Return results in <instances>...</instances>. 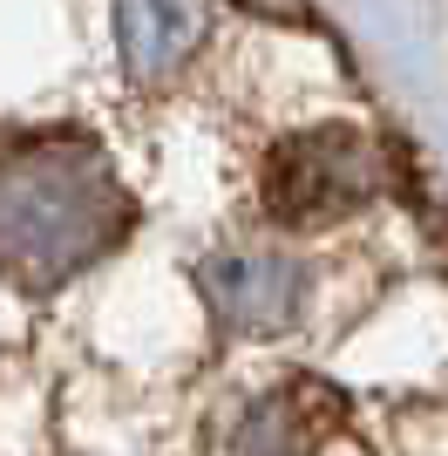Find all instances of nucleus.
Here are the masks:
<instances>
[{"label": "nucleus", "mask_w": 448, "mask_h": 456, "mask_svg": "<svg viewBox=\"0 0 448 456\" xmlns=\"http://www.w3.org/2000/svg\"><path fill=\"white\" fill-rule=\"evenodd\" d=\"M299 286H306V273L292 259H265V252H244V259H218L211 266V300L244 327L285 321L299 306Z\"/></svg>", "instance_id": "20e7f679"}, {"label": "nucleus", "mask_w": 448, "mask_h": 456, "mask_svg": "<svg viewBox=\"0 0 448 456\" xmlns=\"http://www.w3.org/2000/svg\"><path fill=\"white\" fill-rule=\"evenodd\" d=\"M109 184L89 164L20 157L0 164V266L7 273H55L75 266L102 239Z\"/></svg>", "instance_id": "f257e3e1"}, {"label": "nucleus", "mask_w": 448, "mask_h": 456, "mask_svg": "<svg viewBox=\"0 0 448 456\" xmlns=\"http://www.w3.org/2000/svg\"><path fill=\"white\" fill-rule=\"evenodd\" d=\"M272 198H279L285 218H319V211H347L360 198V136L326 130L292 143L272 177Z\"/></svg>", "instance_id": "f03ea898"}, {"label": "nucleus", "mask_w": 448, "mask_h": 456, "mask_svg": "<svg viewBox=\"0 0 448 456\" xmlns=\"http://www.w3.org/2000/svg\"><path fill=\"white\" fill-rule=\"evenodd\" d=\"M116 28H123L130 69L156 82L190 61V48L204 35V0H116Z\"/></svg>", "instance_id": "7ed1b4c3"}]
</instances>
